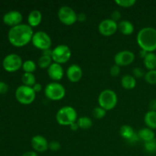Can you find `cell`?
Masks as SVG:
<instances>
[{
	"mask_svg": "<svg viewBox=\"0 0 156 156\" xmlns=\"http://www.w3.org/2000/svg\"><path fill=\"white\" fill-rule=\"evenodd\" d=\"M33 28L27 24H20L11 27L8 33V39L12 45L21 47L31 42L34 35Z\"/></svg>",
	"mask_w": 156,
	"mask_h": 156,
	"instance_id": "cell-1",
	"label": "cell"
},
{
	"mask_svg": "<svg viewBox=\"0 0 156 156\" xmlns=\"http://www.w3.org/2000/svg\"><path fill=\"white\" fill-rule=\"evenodd\" d=\"M136 41L141 50L153 53L156 50V29L152 27H143L137 34Z\"/></svg>",
	"mask_w": 156,
	"mask_h": 156,
	"instance_id": "cell-2",
	"label": "cell"
},
{
	"mask_svg": "<svg viewBox=\"0 0 156 156\" xmlns=\"http://www.w3.org/2000/svg\"><path fill=\"white\" fill-rule=\"evenodd\" d=\"M56 122L62 126H70L78 120V114L74 108L64 106L59 108L56 114Z\"/></svg>",
	"mask_w": 156,
	"mask_h": 156,
	"instance_id": "cell-3",
	"label": "cell"
},
{
	"mask_svg": "<svg viewBox=\"0 0 156 156\" xmlns=\"http://www.w3.org/2000/svg\"><path fill=\"white\" fill-rule=\"evenodd\" d=\"M117 95L114 91L111 89L103 90L100 93L98 98L99 106L105 111H111L117 104Z\"/></svg>",
	"mask_w": 156,
	"mask_h": 156,
	"instance_id": "cell-4",
	"label": "cell"
},
{
	"mask_svg": "<svg viewBox=\"0 0 156 156\" xmlns=\"http://www.w3.org/2000/svg\"><path fill=\"white\" fill-rule=\"evenodd\" d=\"M44 94L49 100L54 101L62 100L66 95V88L59 82H50L45 86Z\"/></svg>",
	"mask_w": 156,
	"mask_h": 156,
	"instance_id": "cell-5",
	"label": "cell"
},
{
	"mask_svg": "<svg viewBox=\"0 0 156 156\" xmlns=\"http://www.w3.org/2000/svg\"><path fill=\"white\" fill-rule=\"evenodd\" d=\"M15 98L20 104L28 105L33 103L36 98V93L32 87L20 85L15 90Z\"/></svg>",
	"mask_w": 156,
	"mask_h": 156,
	"instance_id": "cell-6",
	"label": "cell"
},
{
	"mask_svg": "<svg viewBox=\"0 0 156 156\" xmlns=\"http://www.w3.org/2000/svg\"><path fill=\"white\" fill-rule=\"evenodd\" d=\"M72 56L71 49L66 44H59L53 49L52 59L53 62L63 64L68 62Z\"/></svg>",
	"mask_w": 156,
	"mask_h": 156,
	"instance_id": "cell-7",
	"label": "cell"
},
{
	"mask_svg": "<svg viewBox=\"0 0 156 156\" xmlns=\"http://www.w3.org/2000/svg\"><path fill=\"white\" fill-rule=\"evenodd\" d=\"M58 18L65 25L70 26L78 21V14L76 11L68 5H63L58 10Z\"/></svg>",
	"mask_w": 156,
	"mask_h": 156,
	"instance_id": "cell-8",
	"label": "cell"
},
{
	"mask_svg": "<svg viewBox=\"0 0 156 156\" xmlns=\"http://www.w3.org/2000/svg\"><path fill=\"white\" fill-rule=\"evenodd\" d=\"M31 43L36 48L43 51L44 50L50 49L52 45V40L48 34L43 30H39L34 34Z\"/></svg>",
	"mask_w": 156,
	"mask_h": 156,
	"instance_id": "cell-9",
	"label": "cell"
},
{
	"mask_svg": "<svg viewBox=\"0 0 156 156\" xmlns=\"http://www.w3.org/2000/svg\"><path fill=\"white\" fill-rule=\"evenodd\" d=\"M23 61L19 55L16 53H10L3 59L2 66L5 71L12 73L22 68Z\"/></svg>",
	"mask_w": 156,
	"mask_h": 156,
	"instance_id": "cell-10",
	"label": "cell"
},
{
	"mask_svg": "<svg viewBox=\"0 0 156 156\" xmlns=\"http://www.w3.org/2000/svg\"><path fill=\"white\" fill-rule=\"evenodd\" d=\"M118 30V24L111 18H106L98 24V30L105 37L112 36Z\"/></svg>",
	"mask_w": 156,
	"mask_h": 156,
	"instance_id": "cell-11",
	"label": "cell"
},
{
	"mask_svg": "<svg viewBox=\"0 0 156 156\" xmlns=\"http://www.w3.org/2000/svg\"><path fill=\"white\" fill-rule=\"evenodd\" d=\"M134 59L135 54L130 50H121L114 56V62L120 67L130 65Z\"/></svg>",
	"mask_w": 156,
	"mask_h": 156,
	"instance_id": "cell-12",
	"label": "cell"
},
{
	"mask_svg": "<svg viewBox=\"0 0 156 156\" xmlns=\"http://www.w3.org/2000/svg\"><path fill=\"white\" fill-rule=\"evenodd\" d=\"M23 16L19 11L12 10L6 12L3 15V22L8 26H10L11 27H15V26L21 24Z\"/></svg>",
	"mask_w": 156,
	"mask_h": 156,
	"instance_id": "cell-13",
	"label": "cell"
},
{
	"mask_svg": "<svg viewBox=\"0 0 156 156\" xmlns=\"http://www.w3.org/2000/svg\"><path fill=\"white\" fill-rule=\"evenodd\" d=\"M31 146L34 152H44L49 149V143L47 139L41 135H36L31 139Z\"/></svg>",
	"mask_w": 156,
	"mask_h": 156,
	"instance_id": "cell-14",
	"label": "cell"
},
{
	"mask_svg": "<svg viewBox=\"0 0 156 156\" xmlns=\"http://www.w3.org/2000/svg\"><path fill=\"white\" fill-rule=\"evenodd\" d=\"M47 74L50 79L53 82H58L63 77L64 69L61 64L53 62L47 69Z\"/></svg>",
	"mask_w": 156,
	"mask_h": 156,
	"instance_id": "cell-15",
	"label": "cell"
},
{
	"mask_svg": "<svg viewBox=\"0 0 156 156\" xmlns=\"http://www.w3.org/2000/svg\"><path fill=\"white\" fill-rule=\"evenodd\" d=\"M83 75L82 68L77 64H72L66 70V76L71 82H78L81 80Z\"/></svg>",
	"mask_w": 156,
	"mask_h": 156,
	"instance_id": "cell-16",
	"label": "cell"
},
{
	"mask_svg": "<svg viewBox=\"0 0 156 156\" xmlns=\"http://www.w3.org/2000/svg\"><path fill=\"white\" fill-rule=\"evenodd\" d=\"M42 21V13L37 9L32 10L27 16V24L31 27H37Z\"/></svg>",
	"mask_w": 156,
	"mask_h": 156,
	"instance_id": "cell-17",
	"label": "cell"
},
{
	"mask_svg": "<svg viewBox=\"0 0 156 156\" xmlns=\"http://www.w3.org/2000/svg\"><path fill=\"white\" fill-rule=\"evenodd\" d=\"M118 30L124 35H130L134 31V25L128 20H122L118 23Z\"/></svg>",
	"mask_w": 156,
	"mask_h": 156,
	"instance_id": "cell-18",
	"label": "cell"
},
{
	"mask_svg": "<svg viewBox=\"0 0 156 156\" xmlns=\"http://www.w3.org/2000/svg\"><path fill=\"white\" fill-rule=\"evenodd\" d=\"M140 140H142L144 143L149 142L155 139V133L153 129H149L148 127H144L140 129L137 133Z\"/></svg>",
	"mask_w": 156,
	"mask_h": 156,
	"instance_id": "cell-19",
	"label": "cell"
},
{
	"mask_svg": "<svg viewBox=\"0 0 156 156\" xmlns=\"http://www.w3.org/2000/svg\"><path fill=\"white\" fill-rule=\"evenodd\" d=\"M122 87L126 90L133 89L136 85V79L132 75H125L120 81Z\"/></svg>",
	"mask_w": 156,
	"mask_h": 156,
	"instance_id": "cell-20",
	"label": "cell"
},
{
	"mask_svg": "<svg viewBox=\"0 0 156 156\" xmlns=\"http://www.w3.org/2000/svg\"><path fill=\"white\" fill-rule=\"evenodd\" d=\"M144 122L148 128L156 129V111H148L145 114Z\"/></svg>",
	"mask_w": 156,
	"mask_h": 156,
	"instance_id": "cell-21",
	"label": "cell"
},
{
	"mask_svg": "<svg viewBox=\"0 0 156 156\" xmlns=\"http://www.w3.org/2000/svg\"><path fill=\"white\" fill-rule=\"evenodd\" d=\"M143 64L149 70L156 69V54L155 53H148L143 59Z\"/></svg>",
	"mask_w": 156,
	"mask_h": 156,
	"instance_id": "cell-22",
	"label": "cell"
},
{
	"mask_svg": "<svg viewBox=\"0 0 156 156\" xmlns=\"http://www.w3.org/2000/svg\"><path fill=\"white\" fill-rule=\"evenodd\" d=\"M119 133H120V135L121 136L122 138L124 139L126 141L130 140L133 136L135 134V131H134L133 128L129 126V125H123V126H122L120 128Z\"/></svg>",
	"mask_w": 156,
	"mask_h": 156,
	"instance_id": "cell-23",
	"label": "cell"
},
{
	"mask_svg": "<svg viewBox=\"0 0 156 156\" xmlns=\"http://www.w3.org/2000/svg\"><path fill=\"white\" fill-rule=\"evenodd\" d=\"M77 123L79 125V129H88L91 127L93 124L92 120L91 117H87V116H83L78 118Z\"/></svg>",
	"mask_w": 156,
	"mask_h": 156,
	"instance_id": "cell-24",
	"label": "cell"
},
{
	"mask_svg": "<svg viewBox=\"0 0 156 156\" xmlns=\"http://www.w3.org/2000/svg\"><path fill=\"white\" fill-rule=\"evenodd\" d=\"M21 81L23 82V85L29 87H33L37 83L36 77L34 73H24L21 76Z\"/></svg>",
	"mask_w": 156,
	"mask_h": 156,
	"instance_id": "cell-25",
	"label": "cell"
},
{
	"mask_svg": "<svg viewBox=\"0 0 156 156\" xmlns=\"http://www.w3.org/2000/svg\"><path fill=\"white\" fill-rule=\"evenodd\" d=\"M51 56L41 55L37 60V66L41 69H48L49 66L53 63Z\"/></svg>",
	"mask_w": 156,
	"mask_h": 156,
	"instance_id": "cell-26",
	"label": "cell"
},
{
	"mask_svg": "<svg viewBox=\"0 0 156 156\" xmlns=\"http://www.w3.org/2000/svg\"><path fill=\"white\" fill-rule=\"evenodd\" d=\"M22 69L24 70V73H33L36 71L37 65L34 60L27 59V60H25L24 62H23Z\"/></svg>",
	"mask_w": 156,
	"mask_h": 156,
	"instance_id": "cell-27",
	"label": "cell"
},
{
	"mask_svg": "<svg viewBox=\"0 0 156 156\" xmlns=\"http://www.w3.org/2000/svg\"><path fill=\"white\" fill-rule=\"evenodd\" d=\"M144 79L146 82L151 85H155L156 84V69L149 70L144 76Z\"/></svg>",
	"mask_w": 156,
	"mask_h": 156,
	"instance_id": "cell-28",
	"label": "cell"
},
{
	"mask_svg": "<svg viewBox=\"0 0 156 156\" xmlns=\"http://www.w3.org/2000/svg\"><path fill=\"white\" fill-rule=\"evenodd\" d=\"M106 114L107 111H105L104 108H101L100 106L96 107L92 111V116L95 119H98V120L104 118L105 117V115H106Z\"/></svg>",
	"mask_w": 156,
	"mask_h": 156,
	"instance_id": "cell-29",
	"label": "cell"
},
{
	"mask_svg": "<svg viewBox=\"0 0 156 156\" xmlns=\"http://www.w3.org/2000/svg\"><path fill=\"white\" fill-rule=\"evenodd\" d=\"M144 149L149 153H155L156 152V140H150L144 143Z\"/></svg>",
	"mask_w": 156,
	"mask_h": 156,
	"instance_id": "cell-30",
	"label": "cell"
},
{
	"mask_svg": "<svg viewBox=\"0 0 156 156\" xmlns=\"http://www.w3.org/2000/svg\"><path fill=\"white\" fill-rule=\"evenodd\" d=\"M136 0H115L116 4L123 8H130L136 4Z\"/></svg>",
	"mask_w": 156,
	"mask_h": 156,
	"instance_id": "cell-31",
	"label": "cell"
},
{
	"mask_svg": "<svg viewBox=\"0 0 156 156\" xmlns=\"http://www.w3.org/2000/svg\"><path fill=\"white\" fill-rule=\"evenodd\" d=\"M120 71H121V69L120 66L116 65L115 63L113 66H111V67L110 68V74L111 76H114V77H117L120 75Z\"/></svg>",
	"mask_w": 156,
	"mask_h": 156,
	"instance_id": "cell-32",
	"label": "cell"
},
{
	"mask_svg": "<svg viewBox=\"0 0 156 156\" xmlns=\"http://www.w3.org/2000/svg\"><path fill=\"white\" fill-rule=\"evenodd\" d=\"M146 73L143 69L140 68V67H136L133 69V76L135 78H142L145 76Z\"/></svg>",
	"mask_w": 156,
	"mask_h": 156,
	"instance_id": "cell-33",
	"label": "cell"
},
{
	"mask_svg": "<svg viewBox=\"0 0 156 156\" xmlns=\"http://www.w3.org/2000/svg\"><path fill=\"white\" fill-rule=\"evenodd\" d=\"M61 145L58 141H52L49 143V149L52 152H57L60 149Z\"/></svg>",
	"mask_w": 156,
	"mask_h": 156,
	"instance_id": "cell-34",
	"label": "cell"
},
{
	"mask_svg": "<svg viewBox=\"0 0 156 156\" xmlns=\"http://www.w3.org/2000/svg\"><path fill=\"white\" fill-rule=\"evenodd\" d=\"M120 18H121V14H120V12L119 11L116 10L112 12V14H111V19L114 20V21H115L117 22V21L120 20Z\"/></svg>",
	"mask_w": 156,
	"mask_h": 156,
	"instance_id": "cell-35",
	"label": "cell"
},
{
	"mask_svg": "<svg viewBox=\"0 0 156 156\" xmlns=\"http://www.w3.org/2000/svg\"><path fill=\"white\" fill-rule=\"evenodd\" d=\"M9 86L4 82H0V94H5L8 91Z\"/></svg>",
	"mask_w": 156,
	"mask_h": 156,
	"instance_id": "cell-36",
	"label": "cell"
},
{
	"mask_svg": "<svg viewBox=\"0 0 156 156\" xmlns=\"http://www.w3.org/2000/svg\"><path fill=\"white\" fill-rule=\"evenodd\" d=\"M149 111H156V99H153L149 102Z\"/></svg>",
	"mask_w": 156,
	"mask_h": 156,
	"instance_id": "cell-37",
	"label": "cell"
},
{
	"mask_svg": "<svg viewBox=\"0 0 156 156\" xmlns=\"http://www.w3.org/2000/svg\"><path fill=\"white\" fill-rule=\"evenodd\" d=\"M32 88H33L34 91L35 93L37 94V93L40 92V91L42 90V85L40 83H36L33 87H32Z\"/></svg>",
	"mask_w": 156,
	"mask_h": 156,
	"instance_id": "cell-38",
	"label": "cell"
},
{
	"mask_svg": "<svg viewBox=\"0 0 156 156\" xmlns=\"http://www.w3.org/2000/svg\"><path fill=\"white\" fill-rule=\"evenodd\" d=\"M87 19L86 15L85 13H79L78 15V21L80 22H85Z\"/></svg>",
	"mask_w": 156,
	"mask_h": 156,
	"instance_id": "cell-39",
	"label": "cell"
},
{
	"mask_svg": "<svg viewBox=\"0 0 156 156\" xmlns=\"http://www.w3.org/2000/svg\"><path fill=\"white\" fill-rule=\"evenodd\" d=\"M52 53H53V50H52V49H47V50H43L41 55H44V56H51Z\"/></svg>",
	"mask_w": 156,
	"mask_h": 156,
	"instance_id": "cell-40",
	"label": "cell"
},
{
	"mask_svg": "<svg viewBox=\"0 0 156 156\" xmlns=\"http://www.w3.org/2000/svg\"><path fill=\"white\" fill-rule=\"evenodd\" d=\"M21 156H38L37 153L34 151H29V152H24Z\"/></svg>",
	"mask_w": 156,
	"mask_h": 156,
	"instance_id": "cell-41",
	"label": "cell"
},
{
	"mask_svg": "<svg viewBox=\"0 0 156 156\" xmlns=\"http://www.w3.org/2000/svg\"><path fill=\"white\" fill-rule=\"evenodd\" d=\"M69 127H70V129H71V130H73V131H77L78 129H79V125H78L77 122H76V123H73L72 125H70Z\"/></svg>",
	"mask_w": 156,
	"mask_h": 156,
	"instance_id": "cell-42",
	"label": "cell"
},
{
	"mask_svg": "<svg viewBox=\"0 0 156 156\" xmlns=\"http://www.w3.org/2000/svg\"><path fill=\"white\" fill-rule=\"evenodd\" d=\"M147 53H148V52L145 51V50H140V56H141V57L143 58V59H144L145 56H146V55H147Z\"/></svg>",
	"mask_w": 156,
	"mask_h": 156,
	"instance_id": "cell-43",
	"label": "cell"
}]
</instances>
